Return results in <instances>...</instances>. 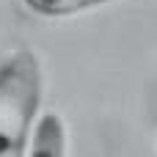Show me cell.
Here are the masks:
<instances>
[{
    "label": "cell",
    "instance_id": "obj_1",
    "mask_svg": "<svg viewBox=\"0 0 157 157\" xmlns=\"http://www.w3.org/2000/svg\"><path fill=\"white\" fill-rule=\"evenodd\" d=\"M41 94L44 75L36 52H6L0 58V157H25Z\"/></svg>",
    "mask_w": 157,
    "mask_h": 157
},
{
    "label": "cell",
    "instance_id": "obj_3",
    "mask_svg": "<svg viewBox=\"0 0 157 157\" xmlns=\"http://www.w3.org/2000/svg\"><path fill=\"white\" fill-rule=\"evenodd\" d=\"M108 3H116V0H22V6L30 14L44 17V19L75 17V14H83V11H91V8H99V6H108Z\"/></svg>",
    "mask_w": 157,
    "mask_h": 157
},
{
    "label": "cell",
    "instance_id": "obj_2",
    "mask_svg": "<svg viewBox=\"0 0 157 157\" xmlns=\"http://www.w3.org/2000/svg\"><path fill=\"white\" fill-rule=\"evenodd\" d=\"M69 155V135H66V121L55 110H39L25 157H66Z\"/></svg>",
    "mask_w": 157,
    "mask_h": 157
}]
</instances>
